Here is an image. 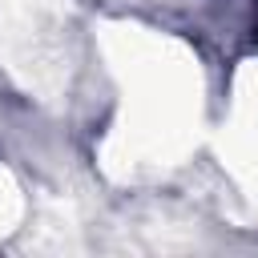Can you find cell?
I'll list each match as a JSON object with an SVG mask.
<instances>
[{
	"mask_svg": "<svg viewBox=\"0 0 258 258\" xmlns=\"http://www.w3.org/2000/svg\"><path fill=\"white\" fill-rule=\"evenodd\" d=\"M254 36H258V28H254Z\"/></svg>",
	"mask_w": 258,
	"mask_h": 258,
	"instance_id": "6da1fadb",
	"label": "cell"
}]
</instances>
